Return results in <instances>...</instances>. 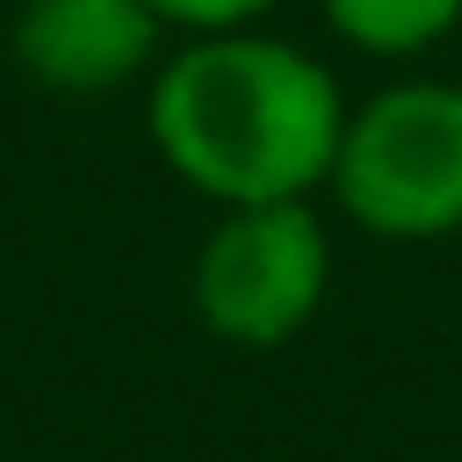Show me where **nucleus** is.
Returning a JSON list of instances; mask_svg holds the SVG:
<instances>
[{
  "label": "nucleus",
  "instance_id": "7ed1b4c3",
  "mask_svg": "<svg viewBox=\"0 0 462 462\" xmlns=\"http://www.w3.org/2000/svg\"><path fill=\"white\" fill-rule=\"evenodd\" d=\"M325 224L296 202L231 209L195 260V310L231 346H282L310 325L325 296Z\"/></svg>",
  "mask_w": 462,
  "mask_h": 462
},
{
  "label": "nucleus",
  "instance_id": "423d86ee",
  "mask_svg": "<svg viewBox=\"0 0 462 462\" xmlns=\"http://www.w3.org/2000/svg\"><path fill=\"white\" fill-rule=\"evenodd\" d=\"M152 7H159V22H180V29H238L274 0H152Z\"/></svg>",
  "mask_w": 462,
  "mask_h": 462
},
{
  "label": "nucleus",
  "instance_id": "39448f33",
  "mask_svg": "<svg viewBox=\"0 0 462 462\" xmlns=\"http://www.w3.org/2000/svg\"><path fill=\"white\" fill-rule=\"evenodd\" d=\"M325 14H332V29L346 43L404 58V51H426L433 36H448L462 0H325Z\"/></svg>",
  "mask_w": 462,
  "mask_h": 462
},
{
  "label": "nucleus",
  "instance_id": "f257e3e1",
  "mask_svg": "<svg viewBox=\"0 0 462 462\" xmlns=\"http://www.w3.org/2000/svg\"><path fill=\"white\" fill-rule=\"evenodd\" d=\"M159 159L224 209L296 202L332 173L346 108L318 58L274 36L209 29L159 65L144 101Z\"/></svg>",
  "mask_w": 462,
  "mask_h": 462
},
{
  "label": "nucleus",
  "instance_id": "20e7f679",
  "mask_svg": "<svg viewBox=\"0 0 462 462\" xmlns=\"http://www.w3.org/2000/svg\"><path fill=\"white\" fill-rule=\"evenodd\" d=\"M159 29L152 0H22L7 43L43 94H108L144 72Z\"/></svg>",
  "mask_w": 462,
  "mask_h": 462
},
{
  "label": "nucleus",
  "instance_id": "f03ea898",
  "mask_svg": "<svg viewBox=\"0 0 462 462\" xmlns=\"http://www.w3.org/2000/svg\"><path fill=\"white\" fill-rule=\"evenodd\" d=\"M354 224L383 238H440L462 224V87L404 79L375 94L325 173Z\"/></svg>",
  "mask_w": 462,
  "mask_h": 462
}]
</instances>
